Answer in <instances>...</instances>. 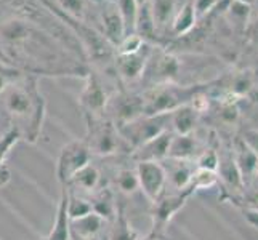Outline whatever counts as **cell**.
<instances>
[{"instance_id":"obj_32","label":"cell","mask_w":258,"mask_h":240,"mask_svg":"<svg viewBox=\"0 0 258 240\" xmlns=\"http://www.w3.org/2000/svg\"><path fill=\"white\" fill-rule=\"evenodd\" d=\"M20 141H21V138L15 130L7 131L5 135L0 136V165H5L7 157L10 155L12 149L20 143Z\"/></svg>"},{"instance_id":"obj_37","label":"cell","mask_w":258,"mask_h":240,"mask_svg":"<svg viewBox=\"0 0 258 240\" xmlns=\"http://www.w3.org/2000/svg\"><path fill=\"white\" fill-rule=\"evenodd\" d=\"M164 235H165V234H162V232H157V230L151 229L148 234H145L143 237H140L138 240H164Z\"/></svg>"},{"instance_id":"obj_1","label":"cell","mask_w":258,"mask_h":240,"mask_svg":"<svg viewBox=\"0 0 258 240\" xmlns=\"http://www.w3.org/2000/svg\"><path fill=\"white\" fill-rule=\"evenodd\" d=\"M0 109L10 130L21 141L35 144L40 138L47 104L37 84V75L24 72L0 95Z\"/></svg>"},{"instance_id":"obj_12","label":"cell","mask_w":258,"mask_h":240,"mask_svg":"<svg viewBox=\"0 0 258 240\" xmlns=\"http://www.w3.org/2000/svg\"><path fill=\"white\" fill-rule=\"evenodd\" d=\"M100 29L101 37L109 43L111 47H119V43L125 39L127 31L125 24L119 13L115 0H101L100 4Z\"/></svg>"},{"instance_id":"obj_13","label":"cell","mask_w":258,"mask_h":240,"mask_svg":"<svg viewBox=\"0 0 258 240\" xmlns=\"http://www.w3.org/2000/svg\"><path fill=\"white\" fill-rule=\"evenodd\" d=\"M108 186V178H104L101 168L92 162L81 173L74 176V180L68 184V189L71 194L81 195L85 199H93L98 192H101Z\"/></svg>"},{"instance_id":"obj_21","label":"cell","mask_w":258,"mask_h":240,"mask_svg":"<svg viewBox=\"0 0 258 240\" xmlns=\"http://www.w3.org/2000/svg\"><path fill=\"white\" fill-rule=\"evenodd\" d=\"M201 112L192 104L181 106L170 114V130L175 135H191L198 131L201 122Z\"/></svg>"},{"instance_id":"obj_29","label":"cell","mask_w":258,"mask_h":240,"mask_svg":"<svg viewBox=\"0 0 258 240\" xmlns=\"http://www.w3.org/2000/svg\"><path fill=\"white\" fill-rule=\"evenodd\" d=\"M93 211V203L90 199L81 197V195L69 192V216L71 219H79L87 216L88 213Z\"/></svg>"},{"instance_id":"obj_7","label":"cell","mask_w":258,"mask_h":240,"mask_svg":"<svg viewBox=\"0 0 258 240\" xmlns=\"http://www.w3.org/2000/svg\"><path fill=\"white\" fill-rule=\"evenodd\" d=\"M178 74H180V61H178V58L154 47L141 82L145 80L148 84L146 88L157 84H175Z\"/></svg>"},{"instance_id":"obj_15","label":"cell","mask_w":258,"mask_h":240,"mask_svg":"<svg viewBox=\"0 0 258 240\" xmlns=\"http://www.w3.org/2000/svg\"><path fill=\"white\" fill-rule=\"evenodd\" d=\"M71 227H73V240H109L111 223L96 211L73 219Z\"/></svg>"},{"instance_id":"obj_34","label":"cell","mask_w":258,"mask_h":240,"mask_svg":"<svg viewBox=\"0 0 258 240\" xmlns=\"http://www.w3.org/2000/svg\"><path fill=\"white\" fill-rule=\"evenodd\" d=\"M223 0H192L194 8H196V13H198V18L201 16H206L209 15L213 8H215L218 4H221Z\"/></svg>"},{"instance_id":"obj_39","label":"cell","mask_w":258,"mask_h":240,"mask_svg":"<svg viewBox=\"0 0 258 240\" xmlns=\"http://www.w3.org/2000/svg\"><path fill=\"white\" fill-rule=\"evenodd\" d=\"M164 240H172V238H168V237H165V235H164Z\"/></svg>"},{"instance_id":"obj_9","label":"cell","mask_w":258,"mask_h":240,"mask_svg":"<svg viewBox=\"0 0 258 240\" xmlns=\"http://www.w3.org/2000/svg\"><path fill=\"white\" fill-rule=\"evenodd\" d=\"M141 194L153 205L167 191V173L162 162H137Z\"/></svg>"},{"instance_id":"obj_26","label":"cell","mask_w":258,"mask_h":240,"mask_svg":"<svg viewBox=\"0 0 258 240\" xmlns=\"http://www.w3.org/2000/svg\"><path fill=\"white\" fill-rule=\"evenodd\" d=\"M225 13L233 23L245 26L248 21V16L252 13V7L247 0H226Z\"/></svg>"},{"instance_id":"obj_18","label":"cell","mask_w":258,"mask_h":240,"mask_svg":"<svg viewBox=\"0 0 258 240\" xmlns=\"http://www.w3.org/2000/svg\"><path fill=\"white\" fill-rule=\"evenodd\" d=\"M209 141H202L198 135V131L191 135H173L170 150H168V158L176 160H192L196 162L202 150L209 147Z\"/></svg>"},{"instance_id":"obj_28","label":"cell","mask_w":258,"mask_h":240,"mask_svg":"<svg viewBox=\"0 0 258 240\" xmlns=\"http://www.w3.org/2000/svg\"><path fill=\"white\" fill-rule=\"evenodd\" d=\"M220 183L218 180V173L217 172H210V170H202V168H196V173L192 176L191 181V189L194 194L198 191H206L210 189L213 186H217Z\"/></svg>"},{"instance_id":"obj_36","label":"cell","mask_w":258,"mask_h":240,"mask_svg":"<svg viewBox=\"0 0 258 240\" xmlns=\"http://www.w3.org/2000/svg\"><path fill=\"white\" fill-rule=\"evenodd\" d=\"M242 205H248V207L258 210V188H255L250 194L245 195V200L242 202Z\"/></svg>"},{"instance_id":"obj_23","label":"cell","mask_w":258,"mask_h":240,"mask_svg":"<svg viewBox=\"0 0 258 240\" xmlns=\"http://www.w3.org/2000/svg\"><path fill=\"white\" fill-rule=\"evenodd\" d=\"M196 23H198V13H196L192 0H189V2L183 4L175 15L172 23V32L176 37H181V35L189 34L194 29Z\"/></svg>"},{"instance_id":"obj_16","label":"cell","mask_w":258,"mask_h":240,"mask_svg":"<svg viewBox=\"0 0 258 240\" xmlns=\"http://www.w3.org/2000/svg\"><path fill=\"white\" fill-rule=\"evenodd\" d=\"M164 168L167 173V191L165 192H183L191 189V181L196 173V162L192 160L165 158Z\"/></svg>"},{"instance_id":"obj_40","label":"cell","mask_w":258,"mask_h":240,"mask_svg":"<svg viewBox=\"0 0 258 240\" xmlns=\"http://www.w3.org/2000/svg\"><path fill=\"white\" fill-rule=\"evenodd\" d=\"M40 240H45V238H40Z\"/></svg>"},{"instance_id":"obj_24","label":"cell","mask_w":258,"mask_h":240,"mask_svg":"<svg viewBox=\"0 0 258 240\" xmlns=\"http://www.w3.org/2000/svg\"><path fill=\"white\" fill-rule=\"evenodd\" d=\"M140 235L123 211V207H119L117 216L111 221V230H109V240H138Z\"/></svg>"},{"instance_id":"obj_4","label":"cell","mask_w":258,"mask_h":240,"mask_svg":"<svg viewBox=\"0 0 258 240\" xmlns=\"http://www.w3.org/2000/svg\"><path fill=\"white\" fill-rule=\"evenodd\" d=\"M122 138L130 146L132 154L148 141L162 135L164 131L170 130V114L159 115H141V117L132 120L128 123L117 127Z\"/></svg>"},{"instance_id":"obj_10","label":"cell","mask_w":258,"mask_h":240,"mask_svg":"<svg viewBox=\"0 0 258 240\" xmlns=\"http://www.w3.org/2000/svg\"><path fill=\"white\" fill-rule=\"evenodd\" d=\"M154 47L149 45V42L145 43V47L137 53L130 55H117L114 61L115 74L122 80L123 84H135L140 82L145 75V70L148 67L149 58L153 55Z\"/></svg>"},{"instance_id":"obj_22","label":"cell","mask_w":258,"mask_h":240,"mask_svg":"<svg viewBox=\"0 0 258 240\" xmlns=\"http://www.w3.org/2000/svg\"><path fill=\"white\" fill-rule=\"evenodd\" d=\"M148 4L154 16L156 29L162 31L168 28V24H170V29H172L173 18L178 13V10H180L176 0H148Z\"/></svg>"},{"instance_id":"obj_27","label":"cell","mask_w":258,"mask_h":240,"mask_svg":"<svg viewBox=\"0 0 258 240\" xmlns=\"http://www.w3.org/2000/svg\"><path fill=\"white\" fill-rule=\"evenodd\" d=\"M119 8V13L123 20V24H125V31L127 35L128 34H135V28H137V18H138V12L140 7L135 0H115Z\"/></svg>"},{"instance_id":"obj_38","label":"cell","mask_w":258,"mask_h":240,"mask_svg":"<svg viewBox=\"0 0 258 240\" xmlns=\"http://www.w3.org/2000/svg\"><path fill=\"white\" fill-rule=\"evenodd\" d=\"M135 2L138 4V7H143L145 4H148V0H135Z\"/></svg>"},{"instance_id":"obj_19","label":"cell","mask_w":258,"mask_h":240,"mask_svg":"<svg viewBox=\"0 0 258 240\" xmlns=\"http://www.w3.org/2000/svg\"><path fill=\"white\" fill-rule=\"evenodd\" d=\"M108 183L112 191H117V194L127 195V197H132L137 192H141L137 173V162L133 165H117L108 178Z\"/></svg>"},{"instance_id":"obj_31","label":"cell","mask_w":258,"mask_h":240,"mask_svg":"<svg viewBox=\"0 0 258 240\" xmlns=\"http://www.w3.org/2000/svg\"><path fill=\"white\" fill-rule=\"evenodd\" d=\"M145 43L146 40L143 37H140L138 34H128L125 35V39L119 43V47L115 50H117V55H130V53L140 51L145 47Z\"/></svg>"},{"instance_id":"obj_35","label":"cell","mask_w":258,"mask_h":240,"mask_svg":"<svg viewBox=\"0 0 258 240\" xmlns=\"http://www.w3.org/2000/svg\"><path fill=\"white\" fill-rule=\"evenodd\" d=\"M10 180H12L10 168H8L7 165H0V189L5 188V186L10 183Z\"/></svg>"},{"instance_id":"obj_33","label":"cell","mask_w":258,"mask_h":240,"mask_svg":"<svg viewBox=\"0 0 258 240\" xmlns=\"http://www.w3.org/2000/svg\"><path fill=\"white\" fill-rule=\"evenodd\" d=\"M23 74H24V70H21L20 67L0 64V95H2L12 84H15Z\"/></svg>"},{"instance_id":"obj_3","label":"cell","mask_w":258,"mask_h":240,"mask_svg":"<svg viewBox=\"0 0 258 240\" xmlns=\"http://www.w3.org/2000/svg\"><path fill=\"white\" fill-rule=\"evenodd\" d=\"M87 135L85 143L90 147L93 157L112 158L119 155H132V149L122 138L117 125L108 117L85 119Z\"/></svg>"},{"instance_id":"obj_11","label":"cell","mask_w":258,"mask_h":240,"mask_svg":"<svg viewBox=\"0 0 258 240\" xmlns=\"http://www.w3.org/2000/svg\"><path fill=\"white\" fill-rule=\"evenodd\" d=\"M194 194L192 189L183 191V192H165L161 199L153 203V210H151V216H153V227L157 232H165V227L168 223L175 218V215L180 211L188 199Z\"/></svg>"},{"instance_id":"obj_8","label":"cell","mask_w":258,"mask_h":240,"mask_svg":"<svg viewBox=\"0 0 258 240\" xmlns=\"http://www.w3.org/2000/svg\"><path fill=\"white\" fill-rule=\"evenodd\" d=\"M106 115H108L117 127L145 115L141 93L115 92L108 103Z\"/></svg>"},{"instance_id":"obj_20","label":"cell","mask_w":258,"mask_h":240,"mask_svg":"<svg viewBox=\"0 0 258 240\" xmlns=\"http://www.w3.org/2000/svg\"><path fill=\"white\" fill-rule=\"evenodd\" d=\"M73 219L69 216V189L68 186H61V195L56 208L55 223L45 240H73Z\"/></svg>"},{"instance_id":"obj_2","label":"cell","mask_w":258,"mask_h":240,"mask_svg":"<svg viewBox=\"0 0 258 240\" xmlns=\"http://www.w3.org/2000/svg\"><path fill=\"white\" fill-rule=\"evenodd\" d=\"M199 85H178V84H157L141 92L145 115L172 114L181 106L191 104L196 95L201 93Z\"/></svg>"},{"instance_id":"obj_14","label":"cell","mask_w":258,"mask_h":240,"mask_svg":"<svg viewBox=\"0 0 258 240\" xmlns=\"http://www.w3.org/2000/svg\"><path fill=\"white\" fill-rule=\"evenodd\" d=\"M231 152L241 172L245 188L258 178V150L247 138L237 136L231 141Z\"/></svg>"},{"instance_id":"obj_17","label":"cell","mask_w":258,"mask_h":240,"mask_svg":"<svg viewBox=\"0 0 258 240\" xmlns=\"http://www.w3.org/2000/svg\"><path fill=\"white\" fill-rule=\"evenodd\" d=\"M173 135L175 133L172 130L164 131L162 135L156 136L137 150H133L132 158L135 162H164L165 158H168V150H170Z\"/></svg>"},{"instance_id":"obj_5","label":"cell","mask_w":258,"mask_h":240,"mask_svg":"<svg viewBox=\"0 0 258 240\" xmlns=\"http://www.w3.org/2000/svg\"><path fill=\"white\" fill-rule=\"evenodd\" d=\"M93 162V154L90 147L87 146L85 139L69 141L59 149L56 158V180L59 186H68L74 180L77 173H81L87 165Z\"/></svg>"},{"instance_id":"obj_6","label":"cell","mask_w":258,"mask_h":240,"mask_svg":"<svg viewBox=\"0 0 258 240\" xmlns=\"http://www.w3.org/2000/svg\"><path fill=\"white\" fill-rule=\"evenodd\" d=\"M115 93V92H114ZM108 90L103 78L96 72H87L85 87L79 96V104L84 111L85 119H98L106 115V108L114 95Z\"/></svg>"},{"instance_id":"obj_30","label":"cell","mask_w":258,"mask_h":240,"mask_svg":"<svg viewBox=\"0 0 258 240\" xmlns=\"http://www.w3.org/2000/svg\"><path fill=\"white\" fill-rule=\"evenodd\" d=\"M196 165L202 170H210V172H217L220 167V150L218 147L209 146L202 150V154L196 158Z\"/></svg>"},{"instance_id":"obj_25","label":"cell","mask_w":258,"mask_h":240,"mask_svg":"<svg viewBox=\"0 0 258 240\" xmlns=\"http://www.w3.org/2000/svg\"><path fill=\"white\" fill-rule=\"evenodd\" d=\"M156 32H157V29H156V23H154L153 12H151L149 4H145L143 7H140L138 18H137L135 34H138L140 37H143L148 42V39L153 37Z\"/></svg>"}]
</instances>
